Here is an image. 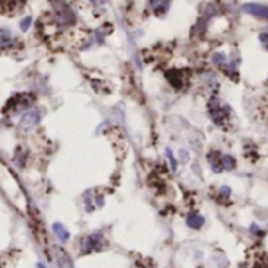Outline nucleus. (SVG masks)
I'll return each instance as SVG.
<instances>
[{
    "mask_svg": "<svg viewBox=\"0 0 268 268\" xmlns=\"http://www.w3.org/2000/svg\"><path fill=\"white\" fill-rule=\"evenodd\" d=\"M33 97L32 95H17L15 97L10 99V102L5 107V113H11V115H16V113H21L27 110L29 107L33 104Z\"/></svg>",
    "mask_w": 268,
    "mask_h": 268,
    "instance_id": "1",
    "label": "nucleus"
},
{
    "mask_svg": "<svg viewBox=\"0 0 268 268\" xmlns=\"http://www.w3.org/2000/svg\"><path fill=\"white\" fill-rule=\"evenodd\" d=\"M53 17L60 25H68L74 22V13L66 5L64 0H60L58 3L53 5Z\"/></svg>",
    "mask_w": 268,
    "mask_h": 268,
    "instance_id": "2",
    "label": "nucleus"
},
{
    "mask_svg": "<svg viewBox=\"0 0 268 268\" xmlns=\"http://www.w3.org/2000/svg\"><path fill=\"white\" fill-rule=\"evenodd\" d=\"M102 243H104L102 234H100V232H93V234H90V236L85 237L83 243H82V252L88 254V252H93V251H100Z\"/></svg>",
    "mask_w": 268,
    "mask_h": 268,
    "instance_id": "3",
    "label": "nucleus"
},
{
    "mask_svg": "<svg viewBox=\"0 0 268 268\" xmlns=\"http://www.w3.org/2000/svg\"><path fill=\"white\" fill-rule=\"evenodd\" d=\"M227 110L229 109L221 107L218 104V99H212V102H210V118L213 119V123H215L217 126L223 127L226 124V118H227V115H229Z\"/></svg>",
    "mask_w": 268,
    "mask_h": 268,
    "instance_id": "4",
    "label": "nucleus"
},
{
    "mask_svg": "<svg viewBox=\"0 0 268 268\" xmlns=\"http://www.w3.org/2000/svg\"><path fill=\"white\" fill-rule=\"evenodd\" d=\"M39 119H41V113H39L38 110L27 111L21 119V129L22 130H30L32 127H35L39 123Z\"/></svg>",
    "mask_w": 268,
    "mask_h": 268,
    "instance_id": "5",
    "label": "nucleus"
},
{
    "mask_svg": "<svg viewBox=\"0 0 268 268\" xmlns=\"http://www.w3.org/2000/svg\"><path fill=\"white\" fill-rule=\"evenodd\" d=\"M243 11L251 16H256L259 19H268V6L259 3H246L243 5Z\"/></svg>",
    "mask_w": 268,
    "mask_h": 268,
    "instance_id": "6",
    "label": "nucleus"
},
{
    "mask_svg": "<svg viewBox=\"0 0 268 268\" xmlns=\"http://www.w3.org/2000/svg\"><path fill=\"white\" fill-rule=\"evenodd\" d=\"M53 251H55V259L60 268H74L72 260L64 250H62V248H53Z\"/></svg>",
    "mask_w": 268,
    "mask_h": 268,
    "instance_id": "7",
    "label": "nucleus"
},
{
    "mask_svg": "<svg viewBox=\"0 0 268 268\" xmlns=\"http://www.w3.org/2000/svg\"><path fill=\"white\" fill-rule=\"evenodd\" d=\"M149 5H151L152 11L156 13L157 16H162L166 13V10H168L170 0H149Z\"/></svg>",
    "mask_w": 268,
    "mask_h": 268,
    "instance_id": "8",
    "label": "nucleus"
},
{
    "mask_svg": "<svg viewBox=\"0 0 268 268\" xmlns=\"http://www.w3.org/2000/svg\"><path fill=\"white\" fill-rule=\"evenodd\" d=\"M209 162H210V166H212V170L213 171H223V154H220L218 151L215 152H210L209 154Z\"/></svg>",
    "mask_w": 268,
    "mask_h": 268,
    "instance_id": "9",
    "label": "nucleus"
},
{
    "mask_svg": "<svg viewBox=\"0 0 268 268\" xmlns=\"http://www.w3.org/2000/svg\"><path fill=\"white\" fill-rule=\"evenodd\" d=\"M187 224H189L191 229H199V227H203L204 224V218L199 215L196 212H191L187 215Z\"/></svg>",
    "mask_w": 268,
    "mask_h": 268,
    "instance_id": "10",
    "label": "nucleus"
},
{
    "mask_svg": "<svg viewBox=\"0 0 268 268\" xmlns=\"http://www.w3.org/2000/svg\"><path fill=\"white\" fill-rule=\"evenodd\" d=\"M52 229H53V232H55V236L58 237V240L60 242H63V243H66L69 240V232H68V229L63 226V224H60V223H55L52 226Z\"/></svg>",
    "mask_w": 268,
    "mask_h": 268,
    "instance_id": "11",
    "label": "nucleus"
},
{
    "mask_svg": "<svg viewBox=\"0 0 268 268\" xmlns=\"http://www.w3.org/2000/svg\"><path fill=\"white\" fill-rule=\"evenodd\" d=\"M166 79H168V82L174 86V88H180L182 86V77H180V71H176V69H173V71H168L166 72Z\"/></svg>",
    "mask_w": 268,
    "mask_h": 268,
    "instance_id": "12",
    "label": "nucleus"
},
{
    "mask_svg": "<svg viewBox=\"0 0 268 268\" xmlns=\"http://www.w3.org/2000/svg\"><path fill=\"white\" fill-rule=\"evenodd\" d=\"M0 43H2V49L3 50L8 49V46L13 43V38H11L10 32L6 30V29H3L2 32H0Z\"/></svg>",
    "mask_w": 268,
    "mask_h": 268,
    "instance_id": "13",
    "label": "nucleus"
},
{
    "mask_svg": "<svg viewBox=\"0 0 268 268\" xmlns=\"http://www.w3.org/2000/svg\"><path fill=\"white\" fill-rule=\"evenodd\" d=\"M223 168L224 170H234L236 168V160L231 156H223Z\"/></svg>",
    "mask_w": 268,
    "mask_h": 268,
    "instance_id": "14",
    "label": "nucleus"
},
{
    "mask_svg": "<svg viewBox=\"0 0 268 268\" xmlns=\"http://www.w3.org/2000/svg\"><path fill=\"white\" fill-rule=\"evenodd\" d=\"M212 62H213V64H217V66H223L226 63V55L224 53H213Z\"/></svg>",
    "mask_w": 268,
    "mask_h": 268,
    "instance_id": "15",
    "label": "nucleus"
},
{
    "mask_svg": "<svg viewBox=\"0 0 268 268\" xmlns=\"http://www.w3.org/2000/svg\"><path fill=\"white\" fill-rule=\"evenodd\" d=\"M260 43H262L264 49H265V50H268V32L260 33Z\"/></svg>",
    "mask_w": 268,
    "mask_h": 268,
    "instance_id": "16",
    "label": "nucleus"
},
{
    "mask_svg": "<svg viewBox=\"0 0 268 268\" xmlns=\"http://www.w3.org/2000/svg\"><path fill=\"white\" fill-rule=\"evenodd\" d=\"M30 24H32V17H25L24 19V21L21 22V29L25 32L27 29H29V27H30Z\"/></svg>",
    "mask_w": 268,
    "mask_h": 268,
    "instance_id": "17",
    "label": "nucleus"
},
{
    "mask_svg": "<svg viewBox=\"0 0 268 268\" xmlns=\"http://www.w3.org/2000/svg\"><path fill=\"white\" fill-rule=\"evenodd\" d=\"M166 156H168V158L171 160V166H173V168L174 170H176V166H177V163H176V160H174V157H173V152L168 149V151H166Z\"/></svg>",
    "mask_w": 268,
    "mask_h": 268,
    "instance_id": "18",
    "label": "nucleus"
},
{
    "mask_svg": "<svg viewBox=\"0 0 268 268\" xmlns=\"http://www.w3.org/2000/svg\"><path fill=\"white\" fill-rule=\"evenodd\" d=\"M231 195V189L229 187H221V196H229Z\"/></svg>",
    "mask_w": 268,
    "mask_h": 268,
    "instance_id": "19",
    "label": "nucleus"
},
{
    "mask_svg": "<svg viewBox=\"0 0 268 268\" xmlns=\"http://www.w3.org/2000/svg\"><path fill=\"white\" fill-rule=\"evenodd\" d=\"M97 2H102V0H91V3H97Z\"/></svg>",
    "mask_w": 268,
    "mask_h": 268,
    "instance_id": "20",
    "label": "nucleus"
}]
</instances>
